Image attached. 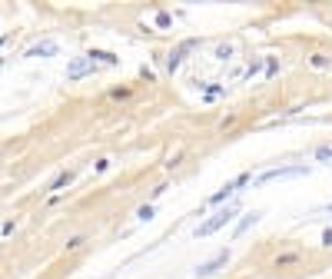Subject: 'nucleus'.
Here are the masks:
<instances>
[{"mask_svg":"<svg viewBox=\"0 0 332 279\" xmlns=\"http://www.w3.org/2000/svg\"><path fill=\"white\" fill-rule=\"evenodd\" d=\"M233 216H236V206H226V209H219V213H216L213 219H206L203 226H196V236H213L216 230H223V226L230 223Z\"/></svg>","mask_w":332,"mask_h":279,"instance_id":"f257e3e1","label":"nucleus"},{"mask_svg":"<svg viewBox=\"0 0 332 279\" xmlns=\"http://www.w3.org/2000/svg\"><path fill=\"white\" fill-rule=\"evenodd\" d=\"M306 166H276V170H266V173L256 176V183H269V180H286V176H306Z\"/></svg>","mask_w":332,"mask_h":279,"instance_id":"f03ea898","label":"nucleus"},{"mask_svg":"<svg viewBox=\"0 0 332 279\" xmlns=\"http://www.w3.org/2000/svg\"><path fill=\"white\" fill-rule=\"evenodd\" d=\"M226 259H230V253H216L213 259H209V263H203V266H196V276L199 279H206V276H213L216 269H219L223 263H226Z\"/></svg>","mask_w":332,"mask_h":279,"instance_id":"7ed1b4c3","label":"nucleus"},{"mask_svg":"<svg viewBox=\"0 0 332 279\" xmlns=\"http://www.w3.org/2000/svg\"><path fill=\"white\" fill-rule=\"evenodd\" d=\"M246 180H249V176H239V180H233V183H226V186H223L219 193H216V196H209V203H223V199H226V196H233V193H236L239 186L246 183Z\"/></svg>","mask_w":332,"mask_h":279,"instance_id":"20e7f679","label":"nucleus"},{"mask_svg":"<svg viewBox=\"0 0 332 279\" xmlns=\"http://www.w3.org/2000/svg\"><path fill=\"white\" fill-rule=\"evenodd\" d=\"M90 67H93V60H90V57H87V60H77V64L70 67V77H73V80H77V77H83V73H87Z\"/></svg>","mask_w":332,"mask_h":279,"instance_id":"39448f33","label":"nucleus"},{"mask_svg":"<svg viewBox=\"0 0 332 279\" xmlns=\"http://www.w3.org/2000/svg\"><path fill=\"white\" fill-rule=\"evenodd\" d=\"M256 223H259V213H249V216H246V219H243V223L236 226V236H243V233L249 230V226H256Z\"/></svg>","mask_w":332,"mask_h":279,"instance_id":"423d86ee","label":"nucleus"},{"mask_svg":"<svg viewBox=\"0 0 332 279\" xmlns=\"http://www.w3.org/2000/svg\"><path fill=\"white\" fill-rule=\"evenodd\" d=\"M37 53H47V57H53V53H57V43H53V40L40 43V47H33V50H30V57H37Z\"/></svg>","mask_w":332,"mask_h":279,"instance_id":"0eeeda50","label":"nucleus"},{"mask_svg":"<svg viewBox=\"0 0 332 279\" xmlns=\"http://www.w3.org/2000/svg\"><path fill=\"white\" fill-rule=\"evenodd\" d=\"M70 180H73V173H60V176L53 180V186H50V190H64V186L70 183Z\"/></svg>","mask_w":332,"mask_h":279,"instance_id":"6e6552de","label":"nucleus"},{"mask_svg":"<svg viewBox=\"0 0 332 279\" xmlns=\"http://www.w3.org/2000/svg\"><path fill=\"white\" fill-rule=\"evenodd\" d=\"M316 156L322 159V163H332V146H319V150H316Z\"/></svg>","mask_w":332,"mask_h":279,"instance_id":"1a4fd4ad","label":"nucleus"},{"mask_svg":"<svg viewBox=\"0 0 332 279\" xmlns=\"http://www.w3.org/2000/svg\"><path fill=\"white\" fill-rule=\"evenodd\" d=\"M180 60H183V50H176V53L170 57V64H166V67H170V73H173L176 67H180Z\"/></svg>","mask_w":332,"mask_h":279,"instance_id":"9d476101","label":"nucleus"},{"mask_svg":"<svg viewBox=\"0 0 332 279\" xmlns=\"http://www.w3.org/2000/svg\"><path fill=\"white\" fill-rule=\"evenodd\" d=\"M136 216H140V219H153V206H140V213H136Z\"/></svg>","mask_w":332,"mask_h":279,"instance_id":"9b49d317","label":"nucleus"},{"mask_svg":"<svg viewBox=\"0 0 332 279\" xmlns=\"http://www.w3.org/2000/svg\"><path fill=\"white\" fill-rule=\"evenodd\" d=\"M322 243H325V246H332V230H325V233H322Z\"/></svg>","mask_w":332,"mask_h":279,"instance_id":"f8f14e48","label":"nucleus"},{"mask_svg":"<svg viewBox=\"0 0 332 279\" xmlns=\"http://www.w3.org/2000/svg\"><path fill=\"white\" fill-rule=\"evenodd\" d=\"M329 213H332V209H329Z\"/></svg>","mask_w":332,"mask_h":279,"instance_id":"ddd939ff","label":"nucleus"}]
</instances>
